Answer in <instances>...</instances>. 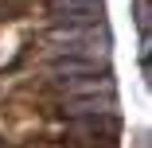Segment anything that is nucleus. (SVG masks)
<instances>
[{
  "mask_svg": "<svg viewBox=\"0 0 152 148\" xmlns=\"http://www.w3.org/2000/svg\"><path fill=\"white\" fill-rule=\"evenodd\" d=\"M66 117H102V113H117L113 94H90V98H66L63 101Z\"/></svg>",
  "mask_w": 152,
  "mask_h": 148,
  "instance_id": "nucleus-2",
  "label": "nucleus"
},
{
  "mask_svg": "<svg viewBox=\"0 0 152 148\" xmlns=\"http://www.w3.org/2000/svg\"><path fill=\"white\" fill-rule=\"evenodd\" d=\"M55 23H63V27L102 23V4H86V8H55Z\"/></svg>",
  "mask_w": 152,
  "mask_h": 148,
  "instance_id": "nucleus-4",
  "label": "nucleus"
},
{
  "mask_svg": "<svg viewBox=\"0 0 152 148\" xmlns=\"http://www.w3.org/2000/svg\"><path fill=\"white\" fill-rule=\"evenodd\" d=\"M86 4H102V0H51V8H86Z\"/></svg>",
  "mask_w": 152,
  "mask_h": 148,
  "instance_id": "nucleus-6",
  "label": "nucleus"
},
{
  "mask_svg": "<svg viewBox=\"0 0 152 148\" xmlns=\"http://www.w3.org/2000/svg\"><path fill=\"white\" fill-rule=\"evenodd\" d=\"M137 27H140V35L152 27V8H148V0H137Z\"/></svg>",
  "mask_w": 152,
  "mask_h": 148,
  "instance_id": "nucleus-5",
  "label": "nucleus"
},
{
  "mask_svg": "<svg viewBox=\"0 0 152 148\" xmlns=\"http://www.w3.org/2000/svg\"><path fill=\"white\" fill-rule=\"evenodd\" d=\"M58 86H63V94L66 98H90V94H113V78L109 74H98V78H78V82H66V78H58Z\"/></svg>",
  "mask_w": 152,
  "mask_h": 148,
  "instance_id": "nucleus-3",
  "label": "nucleus"
},
{
  "mask_svg": "<svg viewBox=\"0 0 152 148\" xmlns=\"http://www.w3.org/2000/svg\"><path fill=\"white\" fill-rule=\"evenodd\" d=\"M47 74L58 82V78H86V74H105V63L102 58H82V55H63L47 66Z\"/></svg>",
  "mask_w": 152,
  "mask_h": 148,
  "instance_id": "nucleus-1",
  "label": "nucleus"
}]
</instances>
